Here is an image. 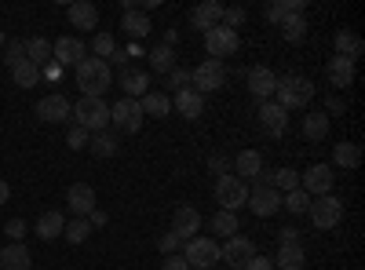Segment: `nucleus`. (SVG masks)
<instances>
[{"label":"nucleus","instance_id":"e433bc0d","mask_svg":"<svg viewBox=\"0 0 365 270\" xmlns=\"http://www.w3.org/2000/svg\"><path fill=\"white\" fill-rule=\"evenodd\" d=\"M208 227H212V234H220V237H234L241 230V219H237V212H216Z\"/></svg>","mask_w":365,"mask_h":270},{"label":"nucleus","instance_id":"72a5a7b5","mask_svg":"<svg viewBox=\"0 0 365 270\" xmlns=\"http://www.w3.org/2000/svg\"><path fill=\"white\" fill-rule=\"evenodd\" d=\"M332 165H340V168H358V165H361L358 142H336V146H332Z\"/></svg>","mask_w":365,"mask_h":270},{"label":"nucleus","instance_id":"603ef678","mask_svg":"<svg viewBox=\"0 0 365 270\" xmlns=\"http://www.w3.org/2000/svg\"><path fill=\"white\" fill-rule=\"evenodd\" d=\"M161 270H190V266H187V259H182V256L175 252V256H165V263H161Z\"/></svg>","mask_w":365,"mask_h":270},{"label":"nucleus","instance_id":"13d9d810","mask_svg":"<svg viewBox=\"0 0 365 270\" xmlns=\"http://www.w3.org/2000/svg\"><path fill=\"white\" fill-rule=\"evenodd\" d=\"M282 242H299V230L296 227H285L282 230Z\"/></svg>","mask_w":365,"mask_h":270},{"label":"nucleus","instance_id":"a18cd8bd","mask_svg":"<svg viewBox=\"0 0 365 270\" xmlns=\"http://www.w3.org/2000/svg\"><path fill=\"white\" fill-rule=\"evenodd\" d=\"M168 88H175V92H187V88H190V70L175 66V70L168 73Z\"/></svg>","mask_w":365,"mask_h":270},{"label":"nucleus","instance_id":"f257e3e1","mask_svg":"<svg viewBox=\"0 0 365 270\" xmlns=\"http://www.w3.org/2000/svg\"><path fill=\"white\" fill-rule=\"evenodd\" d=\"M73 70H77V88H81V95L103 99L110 88H113V70H110L106 58H81Z\"/></svg>","mask_w":365,"mask_h":270},{"label":"nucleus","instance_id":"a878e982","mask_svg":"<svg viewBox=\"0 0 365 270\" xmlns=\"http://www.w3.org/2000/svg\"><path fill=\"white\" fill-rule=\"evenodd\" d=\"M120 29H125V33L139 44L150 29H154V22H150V15L146 11H125V19H120Z\"/></svg>","mask_w":365,"mask_h":270},{"label":"nucleus","instance_id":"09e8293b","mask_svg":"<svg viewBox=\"0 0 365 270\" xmlns=\"http://www.w3.org/2000/svg\"><path fill=\"white\" fill-rule=\"evenodd\" d=\"M26 230H29V227H26V219H19V216L4 223V234L11 237V242H22V237H26Z\"/></svg>","mask_w":365,"mask_h":270},{"label":"nucleus","instance_id":"1a4fd4ad","mask_svg":"<svg viewBox=\"0 0 365 270\" xmlns=\"http://www.w3.org/2000/svg\"><path fill=\"white\" fill-rule=\"evenodd\" d=\"M237 44H241L237 29H230V26H223V22H220L216 29H208V33H205V51H208V58H216V63H223L227 55H234Z\"/></svg>","mask_w":365,"mask_h":270},{"label":"nucleus","instance_id":"f704fd0d","mask_svg":"<svg viewBox=\"0 0 365 270\" xmlns=\"http://www.w3.org/2000/svg\"><path fill=\"white\" fill-rule=\"evenodd\" d=\"M146 58H150V70H154V73H165V77H168V73L175 70V51H172L168 44L154 48V51H150Z\"/></svg>","mask_w":365,"mask_h":270},{"label":"nucleus","instance_id":"4468645a","mask_svg":"<svg viewBox=\"0 0 365 270\" xmlns=\"http://www.w3.org/2000/svg\"><path fill=\"white\" fill-rule=\"evenodd\" d=\"M37 117L41 121H48V125H66L70 117H73V103L66 99V95H44L41 103H37Z\"/></svg>","mask_w":365,"mask_h":270},{"label":"nucleus","instance_id":"4be33fe9","mask_svg":"<svg viewBox=\"0 0 365 270\" xmlns=\"http://www.w3.org/2000/svg\"><path fill=\"white\" fill-rule=\"evenodd\" d=\"M332 48H336L340 58H351V63H358L361 51H365V41L354 33V29H340V33L332 37Z\"/></svg>","mask_w":365,"mask_h":270},{"label":"nucleus","instance_id":"7c9ffc66","mask_svg":"<svg viewBox=\"0 0 365 270\" xmlns=\"http://www.w3.org/2000/svg\"><path fill=\"white\" fill-rule=\"evenodd\" d=\"M139 106H143V117H168L172 113V99L165 92H146L139 99Z\"/></svg>","mask_w":365,"mask_h":270},{"label":"nucleus","instance_id":"473e14b6","mask_svg":"<svg viewBox=\"0 0 365 270\" xmlns=\"http://www.w3.org/2000/svg\"><path fill=\"white\" fill-rule=\"evenodd\" d=\"M303 135H307V139H325L329 135V113L325 110H311L307 117H303Z\"/></svg>","mask_w":365,"mask_h":270},{"label":"nucleus","instance_id":"f3484780","mask_svg":"<svg viewBox=\"0 0 365 270\" xmlns=\"http://www.w3.org/2000/svg\"><path fill=\"white\" fill-rule=\"evenodd\" d=\"M249 208L259 219H270V216H278V208H282V194L274 187H256V190H249Z\"/></svg>","mask_w":365,"mask_h":270},{"label":"nucleus","instance_id":"864d4df0","mask_svg":"<svg viewBox=\"0 0 365 270\" xmlns=\"http://www.w3.org/2000/svg\"><path fill=\"white\" fill-rule=\"evenodd\" d=\"M41 77H48V81H58V77H63V66H58V63H44Z\"/></svg>","mask_w":365,"mask_h":270},{"label":"nucleus","instance_id":"412c9836","mask_svg":"<svg viewBox=\"0 0 365 270\" xmlns=\"http://www.w3.org/2000/svg\"><path fill=\"white\" fill-rule=\"evenodd\" d=\"M172 110H179V117H187V121H197V117L205 113V95H197L194 88H187V92H175Z\"/></svg>","mask_w":365,"mask_h":270},{"label":"nucleus","instance_id":"6e6d98bb","mask_svg":"<svg viewBox=\"0 0 365 270\" xmlns=\"http://www.w3.org/2000/svg\"><path fill=\"white\" fill-rule=\"evenodd\" d=\"M208 168L216 172V175H227V157H220V154H216V157L208 161Z\"/></svg>","mask_w":365,"mask_h":270},{"label":"nucleus","instance_id":"79ce46f5","mask_svg":"<svg viewBox=\"0 0 365 270\" xmlns=\"http://www.w3.org/2000/svg\"><path fill=\"white\" fill-rule=\"evenodd\" d=\"M296 187H299V172H292V168H278V172H274V190H278V194H289Z\"/></svg>","mask_w":365,"mask_h":270},{"label":"nucleus","instance_id":"393cba45","mask_svg":"<svg viewBox=\"0 0 365 270\" xmlns=\"http://www.w3.org/2000/svg\"><path fill=\"white\" fill-rule=\"evenodd\" d=\"M325 77H329L332 88H351V84H354V63H351V58H340V55L329 58Z\"/></svg>","mask_w":365,"mask_h":270},{"label":"nucleus","instance_id":"5701e85b","mask_svg":"<svg viewBox=\"0 0 365 270\" xmlns=\"http://www.w3.org/2000/svg\"><path fill=\"white\" fill-rule=\"evenodd\" d=\"M34 266V256L22 242H11L8 249H0V270H29Z\"/></svg>","mask_w":365,"mask_h":270},{"label":"nucleus","instance_id":"b1692460","mask_svg":"<svg viewBox=\"0 0 365 270\" xmlns=\"http://www.w3.org/2000/svg\"><path fill=\"white\" fill-rule=\"evenodd\" d=\"M190 22L201 29V33H208V29H216V26L223 22V4H216V0H205V4L194 8Z\"/></svg>","mask_w":365,"mask_h":270},{"label":"nucleus","instance_id":"4d7b16f0","mask_svg":"<svg viewBox=\"0 0 365 270\" xmlns=\"http://www.w3.org/2000/svg\"><path fill=\"white\" fill-rule=\"evenodd\" d=\"M329 113H344V99H340V95L329 99Z\"/></svg>","mask_w":365,"mask_h":270},{"label":"nucleus","instance_id":"c85d7f7f","mask_svg":"<svg viewBox=\"0 0 365 270\" xmlns=\"http://www.w3.org/2000/svg\"><path fill=\"white\" fill-rule=\"evenodd\" d=\"M234 168H237V179H256L263 172V157H259V150H241V154L234 157Z\"/></svg>","mask_w":365,"mask_h":270},{"label":"nucleus","instance_id":"ea45409f","mask_svg":"<svg viewBox=\"0 0 365 270\" xmlns=\"http://www.w3.org/2000/svg\"><path fill=\"white\" fill-rule=\"evenodd\" d=\"M26 58H29V63H48V58H51V41H44V37H29L26 41Z\"/></svg>","mask_w":365,"mask_h":270},{"label":"nucleus","instance_id":"0eeeda50","mask_svg":"<svg viewBox=\"0 0 365 270\" xmlns=\"http://www.w3.org/2000/svg\"><path fill=\"white\" fill-rule=\"evenodd\" d=\"M223 84H227V66L216 63V58H205V63H197V66L190 70V88H194L197 95L220 92Z\"/></svg>","mask_w":365,"mask_h":270},{"label":"nucleus","instance_id":"9d476101","mask_svg":"<svg viewBox=\"0 0 365 270\" xmlns=\"http://www.w3.org/2000/svg\"><path fill=\"white\" fill-rule=\"evenodd\" d=\"M336 187V175H332V165H311L299 175V190H307L311 197H325Z\"/></svg>","mask_w":365,"mask_h":270},{"label":"nucleus","instance_id":"bb28decb","mask_svg":"<svg viewBox=\"0 0 365 270\" xmlns=\"http://www.w3.org/2000/svg\"><path fill=\"white\" fill-rule=\"evenodd\" d=\"M70 22L77 29H96L99 26V8L91 4V0H77V4H70Z\"/></svg>","mask_w":365,"mask_h":270},{"label":"nucleus","instance_id":"ddd939ff","mask_svg":"<svg viewBox=\"0 0 365 270\" xmlns=\"http://www.w3.org/2000/svg\"><path fill=\"white\" fill-rule=\"evenodd\" d=\"M81 58H88V44L81 41V37H58L55 44H51V63H58V66H77Z\"/></svg>","mask_w":365,"mask_h":270},{"label":"nucleus","instance_id":"6e6552de","mask_svg":"<svg viewBox=\"0 0 365 270\" xmlns=\"http://www.w3.org/2000/svg\"><path fill=\"white\" fill-rule=\"evenodd\" d=\"M110 125L117 132H125V135H135L143 128V106H139V99H128V95L117 99L110 106Z\"/></svg>","mask_w":365,"mask_h":270},{"label":"nucleus","instance_id":"4c0bfd02","mask_svg":"<svg viewBox=\"0 0 365 270\" xmlns=\"http://www.w3.org/2000/svg\"><path fill=\"white\" fill-rule=\"evenodd\" d=\"M282 204L289 208L292 216H307V208H311V194L307 190H289V194H282Z\"/></svg>","mask_w":365,"mask_h":270},{"label":"nucleus","instance_id":"3c124183","mask_svg":"<svg viewBox=\"0 0 365 270\" xmlns=\"http://www.w3.org/2000/svg\"><path fill=\"white\" fill-rule=\"evenodd\" d=\"M241 270H274V259H267V256H252Z\"/></svg>","mask_w":365,"mask_h":270},{"label":"nucleus","instance_id":"9b49d317","mask_svg":"<svg viewBox=\"0 0 365 270\" xmlns=\"http://www.w3.org/2000/svg\"><path fill=\"white\" fill-rule=\"evenodd\" d=\"M252 256H259V252H256V245L249 242V237H241V234L227 237V242L220 245V259H227V270H241Z\"/></svg>","mask_w":365,"mask_h":270},{"label":"nucleus","instance_id":"c03bdc74","mask_svg":"<svg viewBox=\"0 0 365 270\" xmlns=\"http://www.w3.org/2000/svg\"><path fill=\"white\" fill-rule=\"evenodd\" d=\"M4 63L15 70L19 63H26V41H8L4 44Z\"/></svg>","mask_w":365,"mask_h":270},{"label":"nucleus","instance_id":"5fc2aeb1","mask_svg":"<svg viewBox=\"0 0 365 270\" xmlns=\"http://www.w3.org/2000/svg\"><path fill=\"white\" fill-rule=\"evenodd\" d=\"M88 223H91V230H96V227H106V223H110V216H106V212H99V208H96V212L88 216Z\"/></svg>","mask_w":365,"mask_h":270},{"label":"nucleus","instance_id":"cd10ccee","mask_svg":"<svg viewBox=\"0 0 365 270\" xmlns=\"http://www.w3.org/2000/svg\"><path fill=\"white\" fill-rule=\"evenodd\" d=\"M307 11V0H274V4H267V22H274L278 26L282 19H289V15H303Z\"/></svg>","mask_w":365,"mask_h":270},{"label":"nucleus","instance_id":"c756f323","mask_svg":"<svg viewBox=\"0 0 365 270\" xmlns=\"http://www.w3.org/2000/svg\"><path fill=\"white\" fill-rule=\"evenodd\" d=\"M63 227H66L63 212H55V208H48V212L37 219V237H44V242H55V237H63Z\"/></svg>","mask_w":365,"mask_h":270},{"label":"nucleus","instance_id":"2eb2a0df","mask_svg":"<svg viewBox=\"0 0 365 270\" xmlns=\"http://www.w3.org/2000/svg\"><path fill=\"white\" fill-rule=\"evenodd\" d=\"M197 230H201V212L194 204H179L172 212V234L179 242H190V237H197Z\"/></svg>","mask_w":365,"mask_h":270},{"label":"nucleus","instance_id":"a211bd4d","mask_svg":"<svg viewBox=\"0 0 365 270\" xmlns=\"http://www.w3.org/2000/svg\"><path fill=\"white\" fill-rule=\"evenodd\" d=\"M66 204H70V212L77 219H88L91 212H96V190H91L88 183H73L66 190Z\"/></svg>","mask_w":365,"mask_h":270},{"label":"nucleus","instance_id":"49530a36","mask_svg":"<svg viewBox=\"0 0 365 270\" xmlns=\"http://www.w3.org/2000/svg\"><path fill=\"white\" fill-rule=\"evenodd\" d=\"M245 19H249V11H245V8H223V26H230V29L245 26Z\"/></svg>","mask_w":365,"mask_h":270},{"label":"nucleus","instance_id":"2f4dec72","mask_svg":"<svg viewBox=\"0 0 365 270\" xmlns=\"http://www.w3.org/2000/svg\"><path fill=\"white\" fill-rule=\"evenodd\" d=\"M278 29H282V37L289 41V44H299L303 37H307V15H289V19H282L278 22Z\"/></svg>","mask_w":365,"mask_h":270},{"label":"nucleus","instance_id":"bf43d9fd","mask_svg":"<svg viewBox=\"0 0 365 270\" xmlns=\"http://www.w3.org/2000/svg\"><path fill=\"white\" fill-rule=\"evenodd\" d=\"M8 197H11V187L4 183V179H0V204H8Z\"/></svg>","mask_w":365,"mask_h":270},{"label":"nucleus","instance_id":"dca6fc26","mask_svg":"<svg viewBox=\"0 0 365 270\" xmlns=\"http://www.w3.org/2000/svg\"><path fill=\"white\" fill-rule=\"evenodd\" d=\"M249 92L259 99V103H270L274 92H278V73L270 66H252L249 70Z\"/></svg>","mask_w":365,"mask_h":270},{"label":"nucleus","instance_id":"052dcab7","mask_svg":"<svg viewBox=\"0 0 365 270\" xmlns=\"http://www.w3.org/2000/svg\"><path fill=\"white\" fill-rule=\"evenodd\" d=\"M110 63H117V66H125V63H128V55H125V51H113V55H110Z\"/></svg>","mask_w":365,"mask_h":270},{"label":"nucleus","instance_id":"7ed1b4c3","mask_svg":"<svg viewBox=\"0 0 365 270\" xmlns=\"http://www.w3.org/2000/svg\"><path fill=\"white\" fill-rule=\"evenodd\" d=\"M73 125H77V128H84L88 135L106 132V128H110V106H106V99L81 95V99H77V106H73Z\"/></svg>","mask_w":365,"mask_h":270},{"label":"nucleus","instance_id":"6ab92c4d","mask_svg":"<svg viewBox=\"0 0 365 270\" xmlns=\"http://www.w3.org/2000/svg\"><path fill=\"white\" fill-rule=\"evenodd\" d=\"M113 84L125 88V95H128V99H143V95L150 92V73H146V70H132V66H125V70H120V77H113Z\"/></svg>","mask_w":365,"mask_h":270},{"label":"nucleus","instance_id":"39448f33","mask_svg":"<svg viewBox=\"0 0 365 270\" xmlns=\"http://www.w3.org/2000/svg\"><path fill=\"white\" fill-rule=\"evenodd\" d=\"M307 216L314 223V230H336L344 219V201L336 194H325V197H311Z\"/></svg>","mask_w":365,"mask_h":270},{"label":"nucleus","instance_id":"8fccbe9b","mask_svg":"<svg viewBox=\"0 0 365 270\" xmlns=\"http://www.w3.org/2000/svg\"><path fill=\"white\" fill-rule=\"evenodd\" d=\"M158 249H161L165 256H175V252L182 249V242H179L175 234H161V237H158Z\"/></svg>","mask_w":365,"mask_h":270},{"label":"nucleus","instance_id":"423d86ee","mask_svg":"<svg viewBox=\"0 0 365 270\" xmlns=\"http://www.w3.org/2000/svg\"><path fill=\"white\" fill-rule=\"evenodd\" d=\"M216 201H220V212H237L241 204H249V183L237 175H220L216 179Z\"/></svg>","mask_w":365,"mask_h":270},{"label":"nucleus","instance_id":"680f3d73","mask_svg":"<svg viewBox=\"0 0 365 270\" xmlns=\"http://www.w3.org/2000/svg\"><path fill=\"white\" fill-rule=\"evenodd\" d=\"M4 44H8V37H4V33H0V48H4Z\"/></svg>","mask_w":365,"mask_h":270},{"label":"nucleus","instance_id":"f03ea898","mask_svg":"<svg viewBox=\"0 0 365 270\" xmlns=\"http://www.w3.org/2000/svg\"><path fill=\"white\" fill-rule=\"evenodd\" d=\"M314 99V81L299 77V73H285L278 77V92H274V103H278L285 113L289 110H307Z\"/></svg>","mask_w":365,"mask_h":270},{"label":"nucleus","instance_id":"de8ad7c7","mask_svg":"<svg viewBox=\"0 0 365 270\" xmlns=\"http://www.w3.org/2000/svg\"><path fill=\"white\" fill-rule=\"evenodd\" d=\"M88 139H91V135H88L84 128H77V125L66 132V142H70V150H88Z\"/></svg>","mask_w":365,"mask_h":270},{"label":"nucleus","instance_id":"a19ab883","mask_svg":"<svg viewBox=\"0 0 365 270\" xmlns=\"http://www.w3.org/2000/svg\"><path fill=\"white\" fill-rule=\"evenodd\" d=\"M63 237H66L70 245H81V242H88V237H91V223L88 219H70L63 227Z\"/></svg>","mask_w":365,"mask_h":270},{"label":"nucleus","instance_id":"20e7f679","mask_svg":"<svg viewBox=\"0 0 365 270\" xmlns=\"http://www.w3.org/2000/svg\"><path fill=\"white\" fill-rule=\"evenodd\" d=\"M182 259H187L190 270H212L220 263V242L216 237H190V242H182Z\"/></svg>","mask_w":365,"mask_h":270},{"label":"nucleus","instance_id":"58836bf2","mask_svg":"<svg viewBox=\"0 0 365 270\" xmlns=\"http://www.w3.org/2000/svg\"><path fill=\"white\" fill-rule=\"evenodd\" d=\"M11 77H15V84H19V88H34V84L41 81V66L26 58V63H19V66L11 70Z\"/></svg>","mask_w":365,"mask_h":270},{"label":"nucleus","instance_id":"37998d69","mask_svg":"<svg viewBox=\"0 0 365 270\" xmlns=\"http://www.w3.org/2000/svg\"><path fill=\"white\" fill-rule=\"evenodd\" d=\"M91 51H96V58H110L117 51V41L110 33H96V37H91Z\"/></svg>","mask_w":365,"mask_h":270},{"label":"nucleus","instance_id":"c9c22d12","mask_svg":"<svg viewBox=\"0 0 365 270\" xmlns=\"http://www.w3.org/2000/svg\"><path fill=\"white\" fill-rule=\"evenodd\" d=\"M88 150H91L96 157H113L117 150H120V142H117V135H110V132H96V135L88 139Z\"/></svg>","mask_w":365,"mask_h":270},{"label":"nucleus","instance_id":"f8f14e48","mask_svg":"<svg viewBox=\"0 0 365 270\" xmlns=\"http://www.w3.org/2000/svg\"><path fill=\"white\" fill-rule=\"evenodd\" d=\"M256 117H259V128H263L267 139H282V135L289 132V113L274 103V99H270V103H259V113H256Z\"/></svg>","mask_w":365,"mask_h":270},{"label":"nucleus","instance_id":"aec40b11","mask_svg":"<svg viewBox=\"0 0 365 270\" xmlns=\"http://www.w3.org/2000/svg\"><path fill=\"white\" fill-rule=\"evenodd\" d=\"M307 266V249L299 242H282L278 256H274V270H303Z\"/></svg>","mask_w":365,"mask_h":270}]
</instances>
